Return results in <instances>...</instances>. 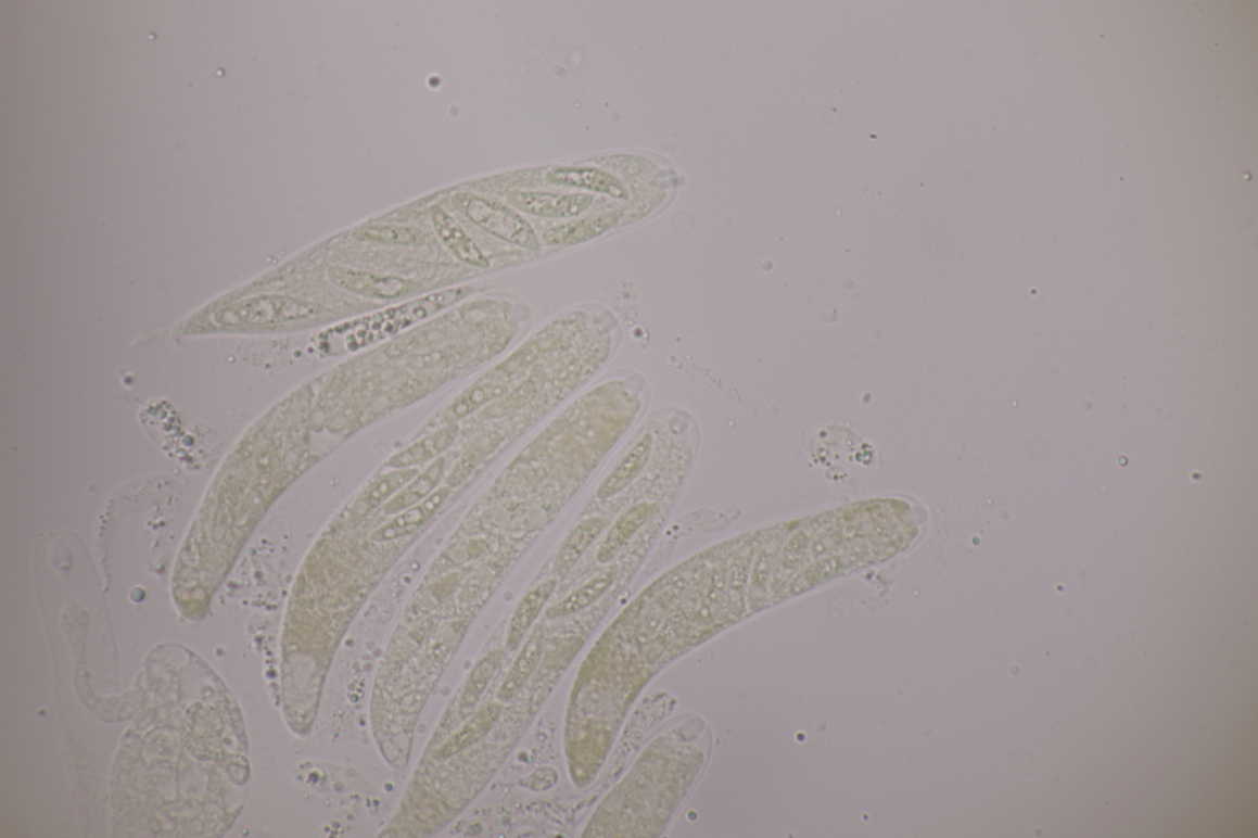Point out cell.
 <instances>
[{
	"instance_id": "obj_6",
	"label": "cell",
	"mask_w": 1258,
	"mask_h": 838,
	"mask_svg": "<svg viewBox=\"0 0 1258 838\" xmlns=\"http://www.w3.org/2000/svg\"><path fill=\"white\" fill-rule=\"evenodd\" d=\"M450 492L452 488L447 486L436 490L430 497L401 511L387 523L377 528L370 534V538L376 543H390L415 534L441 509L444 501L449 498Z\"/></svg>"
},
{
	"instance_id": "obj_24",
	"label": "cell",
	"mask_w": 1258,
	"mask_h": 838,
	"mask_svg": "<svg viewBox=\"0 0 1258 838\" xmlns=\"http://www.w3.org/2000/svg\"><path fill=\"white\" fill-rule=\"evenodd\" d=\"M536 395V386L533 380L525 381L510 394H506L498 398L497 403L484 408L481 417L486 419L506 417L514 414L518 409L525 407L533 402Z\"/></svg>"
},
{
	"instance_id": "obj_10",
	"label": "cell",
	"mask_w": 1258,
	"mask_h": 838,
	"mask_svg": "<svg viewBox=\"0 0 1258 838\" xmlns=\"http://www.w3.org/2000/svg\"><path fill=\"white\" fill-rule=\"evenodd\" d=\"M458 424H446L442 430L398 452L387 462L391 469H415L418 465L440 458L459 435Z\"/></svg>"
},
{
	"instance_id": "obj_23",
	"label": "cell",
	"mask_w": 1258,
	"mask_h": 838,
	"mask_svg": "<svg viewBox=\"0 0 1258 838\" xmlns=\"http://www.w3.org/2000/svg\"><path fill=\"white\" fill-rule=\"evenodd\" d=\"M496 436H483L482 440L474 443L469 450L462 455V458L456 464V467L450 473L447 484L450 488L460 486L461 483L470 477V474L479 467V465L486 458V456L497 445Z\"/></svg>"
},
{
	"instance_id": "obj_8",
	"label": "cell",
	"mask_w": 1258,
	"mask_h": 838,
	"mask_svg": "<svg viewBox=\"0 0 1258 838\" xmlns=\"http://www.w3.org/2000/svg\"><path fill=\"white\" fill-rule=\"evenodd\" d=\"M608 525V519L593 517L583 520L581 524H577L568 534L563 544L559 547L554 564V574L557 580L562 581L567 579L568 574L573 571V568L581 561L584 554L588 551V548Z\"/></svg>"
},
{
	"instance_id": "obj_19",
	"label": "cell",
	"mask_w": 1258,
	"mask_h": 838,
	"mask_svg": "<svg viewBox=\"0 0 1258 838\" xmlns=\"http://www.w3.org/2000/svg\"><path fill=\"white\" fill-rule=\"evenodd\" d=\"M508 393V386L501 384H482L465 391L446 408L442 417L445 424H456L461 419L479 411L480 408L496 402Z\"/></svg>"
},
{
	"instance_id": "obj_7",
	"label": "cell",
	"mask_w": 1258,
	"mask_h": 838,
	"mask_svg": "<svg viewBox=\"0 0 1258 838\" xmlns=\"http://www.w3.org/2000/svg\"><path fill=\"white\" fill-rule=\"evenodd\" d=\"M659 510L660 507L657 503L643 501L624 511L606 535L599 553L596 555L598 561L602 564L612 561Z\"/></svg>"
},
{
	"instance_id": "obj_9",
	"label": "cell",
	"mask_w": 1258,
	"mask_h": 838,
	"mask_svg": "<svg viewBox=\"0 0 1258 838\" xmlns=\"http://www.w3.org/2000/svg\"><path fill=\"white\" fill-rule=\"evenodd\" d=\"M431 218L437 237L441 238L444 245L452 251L455 257H458L463 264L470 266L480 268H487L490 266L488 258L483 255L476 242L466 234L465 230L456 223L450 214H447L440 206H433L431 208Z\"/></svg>"
},
{
	"instance_id": "obj_17",
	"label": "cell",
	"mask_w": 1258,
	"mask_h": 838,
	"mask_svg": "<svg viewBox=\"0 0 1258 838\" xmlns=\"http://www.w3.org/2000/svg\"><path fill=\"white\" fill-rule=\"evenodd\" d=\"M415 469H397L383 474L370 486L361 493L360 497L354 506V511L358 516H366L371 510L380 506H384L391 498L395 497L397 493L403 490L406 484L411 482L418 474Z\"/></svg>"
},
{
	"instance_id": "obj_2",
	"label": "cell",
	"mask_w": 1258,
	"mask_h": 838,
	"mask_svg": "<svg viewBox=\"0 0 1258 838\" xmlns=\"http://www.w3.org/2000/svg\"><path fill=\"white\" fill-rule=\"evenodd\" d=\"M455 210L493 237L528 250H537L539 242L533 228L518 213L503 204L459 192L452 199Z\"/></svg>"
},
{
	"instance_id": "obj_14",
	"label": "cell",
	"mask_w": 1258,
	"mask_h": 838,
	"mask_svg": "<svg viewBox=\"0 0 1258 838\" xmlns=\"http://www.w3.org/2000/svg\"><path fill=\"white\" fill-rule=\"evenodd\" d=\"M547 180L609 194L614 199L627 198L626 189L614 176L593 167H559L547 175Z\"/></svg>"
},
{
	"instance_id": "obj_3",
	"label": "cell",
	"mask_w": 1258,
	"mask_h": 838,
	"mask_svg": "<svg viewBox=\"0 0 1258 838\" xmlns=\"http://www.w3.org/2000/svg\"><path fill=\"white\" fill-rule=\"evenodd\" d=\"M322 313L319 304L293 296L264 295L232 304L216 315L220 325L268 326L313 319Z\"/></svg>"
},
{
	"instance_id": "obj_11",
	"label": "cell",
	"mask_w": 1258,
	"mask_h": 838,
	"mask_svg": "<svg viewBox=\"0 0 1258 838\" xmlns=\"http://www.w3.org/2000/svg\"><path fill=\"white\" fill-rule=\"evenodd\" d=\"M651 446H653V440H651L650 434L643 435L638 443L633 446L631 452L624 456L618 467L609 474V478L602 482L598 488V497L602 500L609 499L618 496L623 490H626L647 467L651 454Z\"/></svg>"
},
{
	"instance_id": "obj_5",
	"label": "cell",
	"mask_w": 1258,
	"mask_h": 838,
	"mask_svg": "<svg viewBox=\"0 0 1258 838\" xmlns=\"http://www.w3.org/2000/svg\"><path fill=\"white\" fill-rule=\"evenodd\" d=\"M512 206L533 216L572 218L580 216L593 204L590 194H561L548 192L512 191L508 195Z\"/></svg>"
},
{
	"instance_id": "obj_22",
	"label": "cell",
	"mask_w": 1258,
	"mask_h": 838,
	"mask_svg": "<svg viewBox=\"0 0 1258 838\" xmlns=\"http://www.w3.org/2000/svg\"><path fill=\"white\" fill-rule=\"evenodd\" d=\"M501 651L496 650L493 653L484 657L480 663L472 670L468 684H466L461 701V712L470 711L476 704L481 695L486 690L492 677L496 674L500 661Z\"/></svg>"
},
{
	"instance_id": "obj_15",
	"label": "cell",
	"mask_w": 1258,
	"mask_h": 838,
	"mask_svg": "<svg viewBox=\"0 0 1258 838\" xmlns=\"http://www.w3.org/2000/svg\"><path fill=\"white\" fill-rule=\"evenodd\" d=\"M544 645V631L538 627L528 639L524 647L521 648L505 683L500 686L498 691L500 701H510L519 693L520 688L526 684L530 676L534 674L539 660H542Z\"/></svg>"
},
{
	"instance_id": "obj_1",
	"label": "cell",
	"mask_w": 1258,
	"mask_h": 838,
	"mask_svg": "<svg viewBox=\"0 0 1258 838\" xmlns=\"http://www.w3.org/2000/svg\"><path fill=\"white\" fill-rule=\"evenodd\" d=\"M472 294L471 287H456L423 297L391 307L385 312L367 316L360 321L348 326L350 333L344 338L348 350H357L368 344L395 337L419 321L461 302Z\"/></svg>"
},
{
	"instance_id": "obj_16",
	"label": "cell",
	"mask_w": 1258,
	"mask_h": 838,
	"mask_svg": "<svg viewBox=\"0 0 1258 838\" xmlns=\"http://www.w3.org/2000/svg\"><path fill=\"white\" fill-rule=\"evenodd\" d=\"M622 212H611L592 218L577 220L561 227L548 230L545 240L552 245H576L581 242L598 238L622 218Z\"/></svg>"
},
{
	"instance_id": "obj_4",
	"label": "cell",
	"mask_w": 1258,
	"mask_h": 838,
	"mask_svg": "<svg viewBox=\"0 0 1258 838\" xmlns=\"http://www.w3.org/2000/svg\"><path fill=\"white\" fill-rule=\"evenodd\" d=\"M328 277L340 290L371 300H395L411 293L416 285L405 278L358 271L341 266L331 267Z\"/></svg>"
},
{
	"instance_id": "obj_18",
	"label": "cell",
	"mask_w": 1258,
	"mask_h": 838,
	"mask_svg": "<svg viewBox=\"0 0 1258 838\" xmlns=\"http://www.w3.org/2000/svg\"><path fill=\"white\" fill-rule=\"evenodd\" d=\"M614 579L617 576H614L613 572H605L594 576L592 581L582 585L581 588H577L571 595H568L564 600L548 609L546 612L547 618L551 620L562 619L588 609L602 595L609 592Z\"/></svg>"
},
{
	"instance_id": "obj_25",
	"label": "cell",
	"mask_w": 1258,
	"mask_h": 838,
	"mask_svg": "<svg viewBox=\"0 0 1258 838\" xmlns=\"http://www.w3.org/2000/svg\"><path fill=\"white\" fill-rule=\"evenodd\" d=\"M745 582H747V563L739 560L732 568L728 588L730 610L738 617L744 610Z\"/></svg>"
},
{
	"instance_id": "obj_12",
	"label": "cell",
	"mask_w": 1258,
	"mask_h": 838,
	"mask_svg": "<svg viewBox=\"0 0 1258 838\" xmlns=\"http://www.w3.org/2000/svg\"><path fill=\"white\" fill-rule=\"evenodd\" d=\"M445 472V459L437 458L423 472L406 484L397 495L383 506L384 515L396 516L401 511L414 507L430 497L440 486Z\"/></svg>"
},
{
	"instance_id": "obj_20",
	"label": "cell",
	"mask_w": 1258,
	"mask_h": 838,
	"mask_svg": "<svg viewBox=\"0 0 1258 838\" xmlns=\"http://www.w3.org/2000/svg\"><path fill=\"white\" fill-rule=\"evenodd\" d=\"M500 711L501 707L497 703L484 707L449 742L444 745L440 751V757L442 759L452 758L479 741L496 723Z\"/></svg>"
},
{
	"instance_id": "obj_13",
	"label": "cell",
	"mask_w": 1258,
	"mask_h": 838,
	"mask_svg": "<svg viewBox=\"0 0 1258 838\" xmlns=\"http://www.w3.org/2000/svg\"><path fill=\"white\" fill-rule=\"evenodd\" d=\"M556 586V581L545 582L536 586L535 589L531 591L520 601L510 620L507 636V647L509 650H516L520 646L521 640L524 639L526 633L537 620L538 614L542 613L545 605L552 597Z\"/></svg>"
},
{
	"instance_id": "obj_21",
	"label": "cell",
	"mask_w": 1258,
	"mask_h": 838,
	"mask_svg": "<svg viewBox=\"0 0 1258 838\" xmlns=\"http://www.w3.org/2000/svg\"><path fill=\"white\" fill-rule=\"evenodd\" d=\"M354 239L384 245L421 246L425 237L421 231L401 226H371L354 232Z\"/></svg>"
}]
</instances>
